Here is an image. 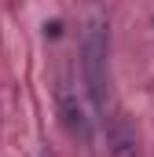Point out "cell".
Here are the masks:
<instances>
[{"label": "cell", "instance_id": "cell-3", "mask_svg": "<svg viewBox=\"0 0 154 157\" xmlns=\"http://www.w3.org/2000/svg\"><path fill=\"white\" fill-rule=\"evenodd\" d=\"M103 124H107V143H110L114 157H140V139H136L125 113H107Z\"/></svg>", "mask_w": 154, "mask_h": 157}, {"label": "cell", "instance_id": "cell-1", "mask_svg": "<svg viewBox=\"0 0 154 157\" xmlns=\"http://www.w3.org/2000/svg\"><path fill=\"white\" fill-rule=\"evenodd\" d=\"M81 80L92 102V113L107 121L110 113V26L99 11L84 18L81 33Z\"/></svg>", "mask_w": 154, "mask_h": 157}, {"label": "cell", "instance_id": "cell-2", "mask_svg": "<svg viewBox=\"0 0 154 157\" xmlns=\"http://www.w3.org/2000/svg\"><path fill=\"white\" fill-rule=\"evenodd\" d=\"M59 124L66 128L70 139H77V143H92V117H88V110L81 106V99H77L66 84L59 88Z\"/></svg>", "mask_w": 154, "mask_h": 157}, {"label": "cell", "instance_id": "cell-4", "mask_svg": "<svg viewBox=\"0 0 154 157\" xmlns=\"http://www.w3.org/2000/svg\"><path fill=\"white\" fill-rule=\"evenodd\" d=\"M40 157H55V154H51V150H44V154H40Z\"/></svg>", "mask_w": 154, "mask_h": 157}]
</instances>
